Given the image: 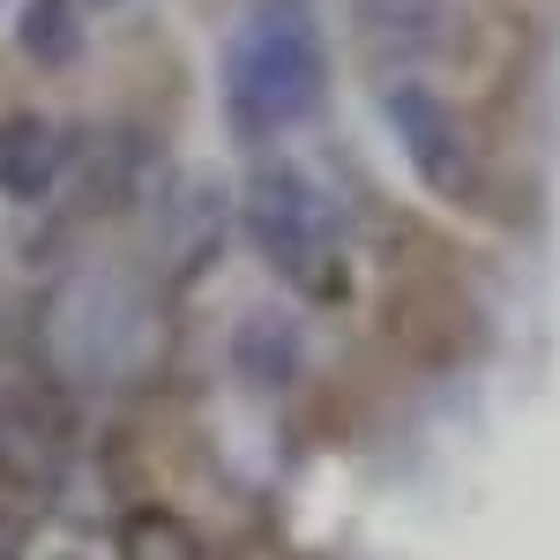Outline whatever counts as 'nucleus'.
<instances>
[{
  "instance_id": "f03ea898",
  "label": "nucleus",
  "mask_w": 560,
  "mask_h": 560,
  "mask_svg": "<svg viewBox=\"0 0 560 560\" xmlns=\"http://www.w3.org/2000/svg\"><path fill=\"white\" fill-rule=\"evenodd\" d=\"M45 345L83 382H120L158 345V300L113 269H90L45 300Z\"/></svg>"
},
{
  "instance_id": "f257e3e1",
  "label": "nucleus",
  "mask_w": 560,
  "mask_h": 560,
  "mask_svg": "<svg viewBox=\"0 0 560 560\" xmlns=\"http://www.w3.org/2000/svg\"><path fill=\"white\" fill-rule=\"evenodd\" d=\"M329 90V60H322V31L306 0H255L247 23L224 45V105L240 135H284Z\"/></svg>"
},
{
  "instance_id": "0eeeda50",
  "label": "nucleus",
  "mask_w": 560,
  "mask_h": 560,
  "mask_svg": "<svg viewBox=\"0 0 560 560\" xmlns=\"http://www.w3.org/2000/svg\"><path fill=\"white\" fill-rule=\"evenodd\" d=\"M217 240H224V187H217V179H195V187L179 195V210H173V255L202 261Z\"/></svg>"
},
{
  "instance_id": "7ed1b4c3",
  "label": "nucleus",
  "mask_w": 560,
  "mask_h": 560,
  "mask_svg": "<svg viewBox=\"0 0 560 560\" xmlns=\"http://www.w3.org/2000/svg\"><path fill=\"white\" fill-rule=\"evenodd\" d=\"M247 232H255L269 269L300 277L314 292H345V202L306 165L269 158L247 179Z\"/></svg>"
},
{
  "instance_id": "20e7f679",
  "label": "nucleus",
  "mask_w": 560,
  "mask_h": 560,
  "mask_svg": "<svg viewBox=\"0 0 560 560\" xmlns=\"http://www.w3.org/2000/svg\"><path fill=\"white\" fill-rule=\"evenodd\" d=\"M388 135H396V150H404V165L427 179L433 195H464L471 187V142L456 128V113L419 83H396L388 90Z\"/></svg>"
},
{
  "instance_id": "6e6552de",
  "label": "nucleus",
  "mask_w": 560,
  "mask_h": 560,
  "mask_svg": "<svg viewBox=\"0 0 560 560\" xmlns=\"http://www.w3.org/2000/svg\"><path fill=\"white\" fill-rule=\"evenodd\" d=\"M75 23H83V0H23V23H15V38L31 60H68L75 52Z\"/></svg>"
},
{
  "instance_id": "423d86ee",
  "label": "nucleus",
  "mask_w": 560,
  "mask_h": 560,
  "mask_svg": "<svg viewBox=\"0 0 560 560\" xmlns=\"http://www.w3.org/2000/svg\"><path fill=\"white\" fill-rule=\"evenodd\" d=\"M68 165V150H60V135L45 128V120H8L0 128V195H15V202H38L45 187L60 179Z\"/></svg>"
},
{
  "instance_id": "1a4fd4ad",
  "label": "nucleus",
  "mask_w": 560,
  "mask_h": 560,
  "mask_svg": "<svg viewBox=\"0 0 560 560\" xmlns=\"http://www.w3.org/2000/svg\"><path fill=\"white\" fill-rule=\"evenodd\" d=\"M240 374H247V382H284V374H292V329L269 322V314L247 322V329H240Z\"/></svg>"
},
{
  "instance_id": "39448f33",
  "label": "nucleus",
  "mask_w": 560,
  "mask_h": 560,
  "mask_svg": "<svg viewBox=\"0 0 560 560\" xmlns=\"http://www.w3.org/2000/svg\"><path fill=\"white\" fill-rule=\"evenodd\" d=\"M382 52H441L456 31V0H351Z\"/></svg>"
}]
</instances>
